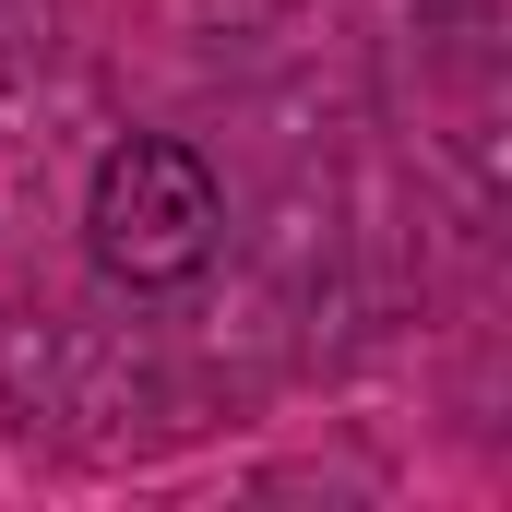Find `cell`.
I'll use <instances>...</instances> for the list:
<instances>
[{
	"instance_id": "cell-1",
	"label": "cell",
	"mask_w": 512,
	"mask_h": 512,
	"mask_svg": "<svg viewBox=\"0 0 512 512\" xmlns=\"http://www.w3.org/2000/svg\"><path fill=\"white\" fill-rule=\"evenodd\" d=\"M84 251L108 286H191L227 251V179L179 131H120L84 179Z\"/></svg>"
}]
</instances>
